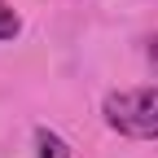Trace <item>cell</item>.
Listing matches in <instances>:
<instances>
[{"label": "cell", "instance_id": "obj_1", "mask_svg": "<svg viewBox=\"0 0 158 158\" xmlns=\"http://www.w3.org/2000/svg\"><path fill=\"white\" fill-rule=\"evenodd\" d=\"M106 123L132 141H158V88H123L101 101Z\"/></svg>", "mask_w": 158, "mask_h": 158}, {"label": "cell", "instance_id": "obj_2", "mask_svg": "<svg viewBox=\"0 0 158 158\" xmlns=\"http://www.w3.org/2000/svg\"><path fill=\"white\" fill-rule=\"evenodd\" d=\"M35 158H70V145L48 127H35Z\"/></svg>", "mask_w": 158, "mask_h": 158}, {"label": "cell", "instance_id": "obj_3", "mask_svg": "<svg viewBox=\"0 0 158 158\" xmlns=\"http://www.w3.org/2000/svg\"><path fill=\"white\" fill-rule=\"evenodd\" d=\"M18 31H22V18H18V9H9L5 0H0V40H13Z\"/></svg>", "mask_w": 158, "mask_h": 158}, {"label": "cell", "instance_id": "obj_4", "mask_svg": "<svg viewBox=\"0 0 158 158\" xmlns=\"http://www.w3.org/2000/svg\"><path fill=\"white\" fill-rule=\"evenodd\" d=\"M149 57H158V40H149Z\"/></svg>", "mask_w": 158, "mask_h": 158}]
</instances>
